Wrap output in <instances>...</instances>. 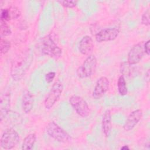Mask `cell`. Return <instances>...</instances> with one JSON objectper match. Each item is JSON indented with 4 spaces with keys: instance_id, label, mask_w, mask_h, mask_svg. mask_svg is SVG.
Listing matches in <instances>:
<instances>
[{
    "instance_id": "1",
    "label": "cell",
    "mask_w": 150,
    "mask_h": 150,
    "mask_svg": "<svg viewBox=\"0 0 150 150\" xmlns=\"http://www.w3.org/2000/svg\"><path fill=\"white\" fill-rule=\"evenodd\" d=\"M33 59L31 49H29L18 54L12 60L10 69L12 78L15 81H19L29 69Z\"/></svg>"
},
{
    "instance_id": "2",
    "label": "cell",
    "mask_w": 150,
    "mask_h": 150,
    "mask_svg": "<svg viewBox=\"0 0 150 150\" xmlns=\"http://www.w3.org/2000/svg\"><path fill=\"white\" fill-rule=\"evenodd\" d=\"M46 131L49 137L60 142L66 143L71 139L70 135L53 121H50L47 124Z\"/></svg>"
},
{
    "instance_id": "3",
    "label": "cell",
    "mask_w": 150,
    "mask_h": 150,
    "mask_svg": "<svg viewBox=\"0 0 150 150\" xmlns=\"http://www.w3.org/2000/svg\"><path fill=\"white\" fill-rule=\"evenodd\" d=\"M19 139V135L15 129L12 128H6L1 137V147L4 149H12L17 145Z\"/></svg>"
},
{
    "instance_id": "4",
    "label": "cell",
    "mask_w": 150,
    "mask_h": 150,
    "mask_svg": "<svg viewBox=\"0 0 150 150\" xmlns=\"http://www.w3.org/2000/svg\"><path fill=\"white\" fill-rule=\"evenodd\" d=\"M42 52L48 56L58 59L62 54V49L54 42L50 35H46L42 39L41 45Z\"/></svg>"
},
{
    "instance_id": "5",
    "label": "cell",
    "mask_w": 150,
    "mask_h": 150,
    "mask_svg": "<svg viewBox=\"0 0 150 150\" xmlns=\"http://www.w3.org/2000/svg\"><path fill=\"white\" fill-rule=\"evenodd\" d=\"M97 64V58L95 56L90 54L84 60L76 70V74L79 78L84 79L90 77L96 71Z\"/></svg>"
},
{
    "instance_id": "6",
    "label": "cell",
    "mask_w": 150,
    "mask_h": 150,
    "mask_svg": "<svg viewBox=\"0 0 150 150\" xmlns=\"http://www.w3.org/2000/svg\"><path fill=\"white\" fill-rule=\"evenodd\" d=\"M63 91V84L59 81L55 82L50 88L44 101V105L46 109L52 108L60 98Z\"/></svg>"
},
{
    "instance_id": "7",
    "label": "cell",
    "mask_w": 150,
    "mask_h": 150,
    "mask_svg": "<svg viewBox=\"0 0 150 150\" xmlns=\"http://www.w3.org/2000/svg\"><path fill=\"white\" fill-rule=\"evenodd\" d=\"M69 103L75 110L76 113L83 118L87 117L90 114V108L86 102L82 97L73 95L69 98Z\"/></svg>"
},
{
    "instance_id": "8",
    "label": "cell",
    "mask_w": 150,
    "mask_h": 150,
    "mask_svg": "<svg viewBox=\"0 0 150 150\" xmlns=\"http://www.w3.org/2000/svg\"><path fill=\"white\" fill-rule=\"evenodd\" d=\"M144 42H140L134 45L129 50L128 54L127 62L131 65L138 63L144 57L145 53L144 47Z\"/></svg>"
},
{
    "instance_id": "9",
    "label": "cell",
    "mask_w": 150,
    "mask_h": 150,
    "mask_svg": "<svg viewBox=\"0 0 150 150\" xmlns=\"http://www.w3.org/2000/svg\"><path fill=\"white\" fill-rule=\"evenodd\" d=\"M120 33L118 27H112L103 29L99 30L95 35V39L98 42H109L115 40Z\"/></svg>"
},
{
    "instance_id": "10",
    "label": "cell",
    "mask_w": 150,
    "mask_h": 150,
    "mask_svg": "<svg viewBox=\"0 0 150 150\" xmlns=\"http://www.w3.org/2000/svg\"><path fill=\"white\" fill-rule=\"evenodd\" d=\"M110 82L106 77L102 76L100 77L97 80L93 91L92 96L93 98L98 100L103 97L108 90Z\"/></svg>"
},
{
    "instance_id": "11",
    "label": "cell",
    "mask_w": 150,
    "mask_h": 150,
    "mask_svg": "<svg viewBox=\"0 0 150 150\" xmlns=\"http://www.w3.org/2000/svg\"><path fill=\"white\" fill-rule=\"evenodd\" d=\"M142 117V111L141 109H137L132 111L126 119L123 125V129L126 131L132 130L138 124Z\"/></svg>"
},
{
    "instance_id": "12",
    "label": "cell",
    "mask_w": 150,
    "mask_h": 150,
    "mask_svg": "<svg viewBox=\"0 0 150 150\" xmlns=\"http://www.w3.org/2000/svg\"><path fill=\"white\" fill-rule=\"evenodd\" d=\"M94 49V42L93 39L88 35L83 36L79 42V50L83 55L89 56Z\"/></svg>"
},
{
    "instance_id": "13",
    "label": "cell",
    "mask_w": 150,
    "mask_h": 150,
    "mask_svg": "<svg viewBox=\"0 0 150 150\" xmlns=\"http://www.w3.org/2000/svg\"><path fill=\"white\" fill-rule=\"evenodd\" d=\"M11 95L8 92H5L1 96L0 100V119L1 121L5 118L10 111Z\"/></svg>"
},
{
    "instance_id": "14",
    "label": "cell",
    "mask_w": 150,
    "mask_h": 150,
    "mask_svg": "<svg viewBox=\"0 0 150 150\" xmlns=\"http://www.w3.org/2000/svg\"><path fill=\"white\" fill-rule=\"evenodd\" d=\"M33 105V97L31 92L26 90L24 91L22 100V106L23 111L25 114H29L32 110Z\"/></svg>"
},
{
    "instance_id": "15",
    "label": "cell",
    "mask_w": 150,
    "mask_h": 150,
    "mask_svg": "<svg viewBox=\"0 0 150 150\" xmlns=\"http://www.w3.org/2000/svg\"><path fill=\"white\" fill-rule=\"evenodd\" d=\"M101 127L103 132L106 137H109L111 128H112V122H111V113L110 110H107L105 111L101 121Z\"/></svg>"
},
{
    "instance_id": "16",
    "label": "cell",
    "mask_w": 150,
    "mask_h": 150,
    "mask_svg": "<svg viewBox=\"0 0 150 150\" xmlns=\"http://www.w3.org/2000/svg\"><path fill=\"white\" fill-rule=\"evenodd\" d=\"M36 140V135L34 133L28 134L23 139L22 145V149L30 150L33 146Z\"/></svg>"
},
{
    "instance_id": "17",
    "label": "cell",
    "mask_w": 150,
    "mask_h": 150,
    "mask_svg": "<svg viewBox=\"0 0 150 150\" xmlns=\"http://www.w3.org/2000/svg\"><path fill=\"white\" fill-rule=\"evenodd\" d=\"M118 91L121 96H125L128 93V89L127 87V83L124 76H120L118 77L117 81Z\"/></svg>"
},
{
    "instance_id": "18",
    "label": "cell",
    "mask_w": 150,
    "mask_h": 150,
    "mask_svg": "<svg viewBox=\"0 0 150 150\" xmlns=\"http://www.w3.org/2000/svg\"><path fill=\"white\" fill-rule=\"evenodd\" d=\"M0 33L1 38L8 36L11 35L12 30L7 22L0 21Z\"/></svg>"
},
{
    "instance_id": "19",
    "label": "cell",
    "mask_w": 150,
    "mask_h": 150,
    "mask_svg": "<svg viewBox=\"0 0 150 150\" xmlns=\"http://www.w3.org/2000/svg\"><path fill=\"white\" fill-rule=\"evenodd\" d=\"M132 66L127 62H124L121 63L120 70V72L123 76H129L132 73Z\"/></svg>"
},
{
    "instance_id": "20",
    "label": "cell",
    "mask_w": 150,
    "mask_h": 150,
    "mask_svg": "<svg viewBox=\"0 0 150 150\" xmlns=\"http://www.w3.org/2000/svg\"><path fill=\"white\" fill-rule=\"evenodd\" d=\"M11 47V42L5 39L4 38L1 37L0 40V52L1 54H6L10 50Z\"/></svg>"
},
{
    "instance_id": "21",
    "label": "cell",
    "mask_w": 150,
    "mask_h": 150,
    "mask_svg": "<svg viewBox=\"0 0 150 150\" xmlns=\"http://www.w3.org/2000/svg\"><path fill=\"white\" fill-rule=\"evenodd\" d=\"M9 15L11 19H16L19 18L21 15V12L20 9L15 5H11L8 8Z\"/></svg>"
},
{
    "instance_id": "22",
    "label": "cell",
    "mask_w": 150,
    "mask_h": 150,
    "mask_svg": "<svg viewBox=\"0 0 150 150\" xmlns=\"http://www.w3.org/2000/svg\"><path fill=\"white\" fill-rule=\"evenodd\" d=\"M62 6L67 8H73L76 6L77 2L75 1H57Z\"/></svg>"
},
{
    "instance_id": "23",
    "label": "cell",
    "mask_w": 150,
    "mask_h": 150,
    "mask_svg": "<svg viewBox=\"0 0 150 150\" xmlns=\"http://www.w3.org/2000/svg\"><path fill=\"white\" fill-rule=\"evenodd\" d=\"M141 23L145 26H149L150 25L149 21V9H147L142 14L141 16Z\"/></svg>"
},
{
    "instance_id": "24",
    "label": "cell",
    "mask_w": 150,
    "mask_h": 150,
    "mask_svg": "<svg viewBox=\"0 0 150 150\" xmlns=\"http://www.w3.org/2000/svg\"><path fill=\"white\" fill-rule=\"evenodd\" d=\"M0 19H1V21H3L5 22H7L11 20L8 8H4V9H1Z\"/></svg>"
},
{
    "instance_id": "25",
    "label": "cell",
    "mask_w": 150,
    "mask_h": 150,
    "mask_svg": "<svg viewBox=\"0 0 150 150\" xmlns=\"http://www.w3.org/2000/svg\"><path fill=\"white\" fill-rule=\"evenodd\" d=\"M56 76V73L54 71H50L47 73L46 74L45 77V81L47 83H50L53 79H54Z\"/></svg>"
},
{
    "instance_id": "26",
    "label": "cell",
    "mask_w": 150,
    "mask_h": 150,
    "mask_svg": "<svg viewBox=\"0 0 150 150\" xmlns=\"http://www.w3.org/2000/svg\"><path fill=\"white\" fill-rule=\"evenodd\" d=\"M149 44H150V40H148L146 42H144V45L145 53L148 56H149V54H150V47H149L150 45H149Z\"/></svg>"
},
{
    "instance_id": "27",
    "label": "cell",
    "mask_w": 150,
    "mask_h": 150,
    "mask_svg": "<svg viewBox=\"0 0 150 150\" xmlns=\"http://www.w3.org/2000/svg\"><path fill=\"white\" fill-rule=\"evenodd\" d=\"M120 149H121V150H127V149H129V148L127 145H124L120 148Z\"/></svg>"
}]
</instances>
